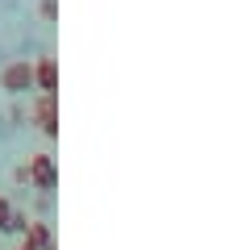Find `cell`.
<instances>
[{"label": "cell", "mask_w": 250, "mask_h": 250, "mask_svg": "<svg viewBox=\"0 0 250 250\" xmlns=\"http://www.w3.org/2000/svg\"><path fill=\"white\" fill-rule=\"evenodd\" d=\"M0 88L9 92V96H21V92H29V88H34V62L13 59L9 67L0 71Z\"/></svg>", "instance_id": "1"}, {"label": "cell", "mask_w": 250, "mask_h": 250, "mask_svg": "<svg viewBox=\"0 0 250 250\" xmlns=\"http://www.w3.org/2000/svg\"><path fill=\"white\" fill-rule=\"evenodd\" d=\"M34 121L46 138H59V92H38L34 100Z\"/></svg>", "instance_id": "2"}, {"label": "cell", "mask_w": 250, "mask_h": 250, "mask_svg": "<svg viewBox=\"0 0 250 250\" xmlns=\"http://www.w3.org/2000/svg\"><path fill=\"white\" fill-rule=\"evenodd\" d=\"M25 175H29V184L42 188V192H50V188L59 184V167H54L50 154H34V159L25 163Z\"/></svg>", "instance_id": "3"}, {"label": "cell", "mask_w": 250, "mask_h": 250, "mask_svg": "<svg viewBox=\"0 0 250 250\" xmlns=\"http://www.w3.org/2000/svg\"><path fill=\"white\" fill-rule=\"evenodd\" d=\"M34 88L38 92H59V62L54 59H38L34 62Z\"/></svg>", "instance_id": "4"}, {"label": "cell", "mask_w": 250, "mask_h": 250, "mask_svg": "<svg viewBox=\"0 0 250 250\" xmlns=\"http://www.w3.org/2000/svg\"><path fill=\"white\" fill-rule=\"evenodd\" d=\"M21 238H25V242H34L38 250H50V246H54V233H50V225H46V221H29Z\"/></svg>", "instance_id": "5"}, {"label": "cell", "mask_w": 250, "mask_h": 250, "mask_svg": "<svg viewBox=\"0 0 250 250\" xmlns=\"http://www.w3.org/2000/svg\"><path fill=\"white\" fill-rule=\"evenodd\" d=\"M25 225H29V217L13 208V217H9V225H4V233H25Z\"/></svg>", "instance_id": "6"}, {"label": "cell", "mask_w": 250, "mask_h": 250, "mask_svg": "<svg viewBox=\"0 0 250 250\" xmlns=\"http://www.w3.org/2000/svg\"><path fill=\"white\" fill-rule=\"evenodd\" d=\"M42 17H46V21L59 17V0H42Z\"/></svg>", "instance_id": "7"}, {"label": "cell", "mask_w": 250, "mask_h": 250, "mask_svg": "<svg viewBox=\"0 0 250 250\" xmlns=\"http://www.w3.org/2000/svg\"><path fill=\"white\" fill-rule=\"evenodd\" d=\"M9 217H13V205L4 196H0V229H4V225H9Z\"/></svg>", "instance_id": "8"}, {"label": "cell", "mask_w": 250, "mask_h": 250, "mask_svg": "<svg viewBox=\"0 0 250 250\" xmlns=\"http://www.w3.org/2000/svg\"><path fill=\"white\" fill-rule=\"evenodd\" d=\"M17 250H38V246H34V242H25V238H21V242H17Z\"/></svg>", "instance_id": "9"}, {"label": "cell", "mask_w": 250, "mask_h": 250, "mask_svg": "<svg viewBox=\"0 0 250 250\" xmlns=\"http://www.w3.org/2000/svg\"><path fill=\"white\" fill-rule=\"evenodd\" d=\"M50 250H54V246H50Z\"/></svg>", "instance_id": "10"}]
</instances>
